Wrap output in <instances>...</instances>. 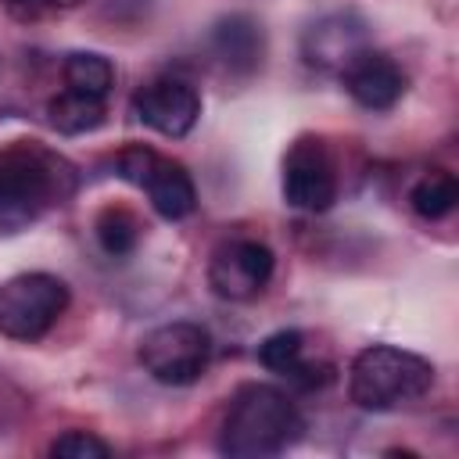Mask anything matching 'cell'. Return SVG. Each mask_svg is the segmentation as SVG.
Listing matches in <instances>:
<instances>
[{
    "mask_svg": "<svg viewBox=\"0 0 459 459\" xmlns=\"http://www.w3.org/2000/svg\"><path fill=\"white\" fill-rule=\"evenodd\" d=\"M50 455H57V459H108L111 445L90 430H65L61 437L50 441Z\"/></svg>",
    "mask_w": 459,
    "mask_h": 459,
    "instance_id": "cell-18",
    "label": "cell"
},
{
    "mask_svg": "<svg viewBox=\"0 0 459 459\" xmlns=\"http://www.w3.org/2000/svg\"><path fill=\"white\" fill-rule=\"evenodd\" d=\"M305 430L298 405L273 384H240L219 427V452L233 459H269L287 452Z\"/></svg>",
    "mask_w": 459,
    "mask_h": 459,
    "instance_id": "cell-2",
    "label": "cell"
},
{
    "mask_svg": "<svg viewBox=\"0 0 459 459\" xmlns=\"http://www.w3.org/2000/svg\"><path fill=\"white\" fill-rule=\"evenodd\" d=\"M115 172H118V179L143 190L151 197V208L169 222H179L197 208V186H194L186 165L158 154L147 143L122 147L115 154Z\"/></svg>",
    "mask_w": 459,
    "mask_h": 459,
    "instance_id": "cell-5",
    "label": "cell"
},
{
    "mask_svg": "<svg viewBox=\"0 0 459 459\" xmlns=\"http://www.w3.org/2000/svg\"><path fill=\"white\" fill-rule=\"evenodd\" d=\"M208 47L215 54V61L230 72V75H255L262 68L265 57V32L251 14H222L212 25Z\"/></svg>",
    "mask_w": 459,
    "mask_h": 459,
    "instance_id": "cell-12",
    "label": "cell"
},
{
    "mask_svg": "<svg viewBox=\"0 0 459 459\" xmlns=\"http://www.w3.org/2000/svg\"><path fill=\"white\" fill-rule=\"evenodd\" d=\"M273 269H276V255L269 244L255 237H230L212 251L208 283L226 301H251L265 290Z\"/></svg>",
    "mask_w": 459,
    "mask_h": 459,
    "instance_id": "cell-8",
    "label": "cell"
},
{
    "mask_svg": "<svg viewBox=\"0 0 459 459\" xmlns=\"http://www.w3.org/2000/svg\"><path fill=\"white\" fill-rule=\"evenodd\" d=\"M93 233H97V244H100L104 255L122 258L140 244V219L122 204H108V208L97 212Z\"/></svg>",
    "mask_w": 459,
    "mask_h": 459,
    "instance_id": "cell-17",
    "label": "cell"
},
{
    "mask_svg": "<svg viewBox=\"0 0 459 459\" xmlns=\"http://www.w3.org/2000/svg\"><path fill=\"white\" fill-rule=\"evenodd\" d=\"M61 75H65V86L75 90V93H90V97H108L111 86H115V68L104 54H93V50H72L61 65Z\"/></svg>",
    "mask_w": 459,
    "mask_h": 459,
    "instance_id": "cell-15",
    "label": "cell"
},
{
    "mask_svg": "<svg viewBox=\"0 0 459 459\" xmlns=\"http://www.w3.org/2000/svg\"><path fill=\"white\" fill-rule=\"evenodd\" d=\"M136 359L143 373L165 387H190L204 377L212 359V337L201 323H161L140 337Z\"/></svg>",
    "mask_w": 459,
    "mask_h": 459,
    "instance_id": "cell-4",
    "label": "cell"
},
{
    "mask_svg": "<svg viewBox=\"0 0 459 459\" xmlns=\"http://www.w3.org/2000/svg\"><path fill=\"white\" fill-rule=\"evenodd\" d=\"M258 362L276 373L287 377L298 387H323L333 377L330 362L308 359V337L301 330H276L258 344Z\"/></svg>",
    "mask_w": 459,
    "mask_h": 459,
    "instance_id": "cell-13",
    "label": "cell"
},
{
    "mask_svg": "<svg viewBox=\"0 0 459 459\" xmlns=\"http://www.w3.org/2000/svg\"><path fill=\"white\" fill-rule=\"evenodd\" d=\"M75 194V165L39 140L0 147V237L39 222Z\"/></svg>",
    "mask_w": 459,
    "mask_h": 459,
    "instance_id": "cell-1",
    "label": "cell"
},
{
    "mask_svg": "<svg viewBox=\"0 0 459 459\" xmlns=\"http://www.w3.org/2000/svg\"><path fill=\"white\" fill-rule=\"evenodd\" d=\"M133 115L161 133V136H186L197 118H201V93L186 82V79H176V75H161V79H151L143 82L136 93H133Z\"/></svg>",
    "mask_w": 459,
    "mask_h": 459,
    "instance_id": "cell-9",
    "label": "cell"
},
{
    "mask_svg": "<svg viewBox=\"0 0 459 459\" xmlns=\"http://www.w3.org/2000/svg\"><path fill=\"white\" fill-rule=\"evenodd\" d=\"M79 4L82 0H4L7 14L18 18V22H39L50 11H68V7H79Z\"/></svg>",
    "mask_w": 459,
    "mask_h": 459,
    "instance_id": "cell-19",
    "label": "cell"
},
{
    "mask_svg": "<svg viewBox=\"0 0 459 459\" xmlns=\"http://www.w3.org/2000/svg\"><path fill=\"white\" fill-rule=\"evenodd\" d=\"M283 201L298 212H326L337 201V165L323 136H298L283 158Z\"/></svg>",
    "mask_w": 459,
    "mask_h": 459,
    "instance_id": "cell-7",
    "label": "cell"
},
{
    "mask_svg": "<svg viewBox=\"0 0 459 459\" xmlns=\"http://www.w3.org/2000/svg\"><path fill=\"white\" fill-rule=\"evenodd\" d=\"M68 283L50 273H22L0 283V333L11 341H39L68 308Z\"/></svg>",
    "mask_w": 459,
    "mask_h": 459,
    "instance_id": "cell-6",
    "label": "cell"
},
{
    "mask_svg": "<svg viewBox=\"0 0 459 459\" xmlns=\"http://www.w3.org/2000/svg\"><path fill=\"white\" fill-rule=\"evenodd\" d=\"M366 47H369L366 22L351 11L326 14L312 22L301 36V57L319 72H344Z\"/></svg>",
    "mask_w": 459,
    "mask_h": 459,
    "instance_id": "cell-10",
    "label": "cell"
},
{
    "mask_svg": "<svg viewBox=\"0 0 459 459\" xmlns=\"http://www.w3.org/2000/svg\"><path fill=\"white\" fill-rule=\"evenodd\" d=\"M341 82L348 90V97L355 104H362L366 111H387L394 108L405 90H409V79L402 72V65L373 47H366L344 72H341Z\"/></svg>",
    "mask_w": 459,
    "mask_h": 459,
    "instance_id": "cell-11",
    "label": "cell"
},
{
    "mask_svg": "<svg viewBox=\"0 0 459 459\" xmlns=\"http://www.w3.org/2000/svg\"><path fill=\"white\" fill-rule=\"evenodd\" d=\"M455 201H459V183H455V176L445 172V169H434V172L420 176V179L412 183V190H409L412 212H416L420 219H427V222H437V219L452 215Z\"/></svg>",
    "mask_w": 459,
    "mask_h": 459,
    "instance_id": "cell-16",
    "label": "cell"
},
{
    "mask_svg": "<svg viewBox=\"0 0 459 459\" xmlns=\"http://www.w3.org/2000/svg\"><path fill=\"white\" fill-rule=\"evenodd\" d=\"M47 122L65 136L93 133L104 126V100L90 97V93H75L65 86L57 97L47 100Z\"/></svg>",
    "mask_w": 459,
    "mask_h": 459,
    "instance_id": "cell-14",
    "label": "cell"
},
{
    "mask_svg": "<svg viewBox=\"0 0 459 459\" xmlns=\"http://www.w3.org/2000/svg\"><path fill=\"white\" fill-rule=\"evenodd\" d=\"M430 387H434V362L394 344L362 348L348 369V394L366 412H391L412 405Z\"/></svg>",
    "mask_w": 459,
    "mask_h": 459,
    "instance_id": "cell-3",
    "label": "cell"
}]
</instances>
